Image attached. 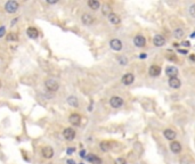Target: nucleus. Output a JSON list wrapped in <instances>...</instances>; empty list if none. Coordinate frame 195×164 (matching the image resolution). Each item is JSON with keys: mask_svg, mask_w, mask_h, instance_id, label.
I'll list each match as a JSON object with an SVG mask.
<instances>
[{"mask_svg": "<svg viewBox=\"0 0 195 164\" xmlns=\"http://www.w3.org/2000/svg\"><path fill=\"white\" fill-rule=\"evenodd\" d=\"M45 87H46V89H47L48 91L55 92V91L58 90L59 84H58V82L56 81L55 79H47V80L45 81Z\"/></svg>", "mask_w": 195, "mask_h": 164, "instance_id": "nucleus-1", "label": "nucleus"}, {"mask_svg": "<svg viewBox=\"0 0 195 164\" xmlns=\"http://www.w3.org/2000/svg\"><path fill=\"white\" fill-rule=\"evenodd\" d=\"M5 9H6L7 13H9V14L16 13L17 9H18V2L15 1V0H10V1L6 2V5H5Z\"/></svg>", "mask_w": 195, "mask_h": 164, "instance_id": "nucleus-2", "label": "nucleus"}, {"mask_svg": "<svg viewBox=\"0 0 195 164\" xmlns=\"http://www.w3.org/2000/svg\"><path fill=\"white\" fill-rule=\"evenodd\" d=\"M110 104H111L112 107L119 108V107H121L123 105V99L121 97H119V96H114V97H112L110 99Z\"/></svg>", "mask_w": 195, "mask_h": 164, "instance_id": "nucleus-3", "label": "nucleus"}, {"mask_svg": "<svg viewBox=\"0 0 195 164\" xmlns=\"http://www.w3.org/2000/svg\"><path fill=\"white\" fill-rule=\"evenodd\" d=\"M63 136H64V138L66 140L71 141V140H73L75 138V131L72 128H66L64 131H63Z\"/></svg>", "mask_w": 195, "mask_h": 164, "instance_id": "nucleus-4", "label": "nucleus"}, {"mask_svg": "<svg viewBox=\"0 0 195 164\" xmlns=\"http://www.w3.org/2000/svg\"><path fill=\"white\" fill-rule=\"evenodd\" d=\"M68 121H70V123H71L72 125L78 126V125H80V123H81V116H80L79 114H77V113H74V114L70 115Z\"/></svg>", "mask_w": 195, "mask_h": 164, "instance_id": "nucleus-5", "label": "nucleus"}, {"mask_svg": "<svg viewBox=\"0 0 195 164\" xmlns=\"http://www.w3.org/2000/svg\"><path fill=\"white\" fill-rule=\"evenodd\" d=\"M110 46L115 51H120L122 49V42L119 40V39H112V40L110 41Z\"/></svg>", "mask_w": 195, "mask_h": 164, "instance_id": "nucleus-6", "label": "nucleus"}, {"mask_svg": "<svg viewBox=\"0 0 195 164\" xmlns=\"http://www.w3.org/2000/svg\"><path fill=\"white\" fill-rule=\"evenodd\" d=\"M41 154H42V156L45 158H52V156H54V149H52V147H49V146H46V147L42 148Z\"/></svg>", "mask_w": 195, "mask_h": 164, "instance_id": "nucleus-7", "label": "nucleus"}, {"mask_svg": "<svg viewBox=\"0 0 195 164\" xmlns=\"http://www.w3.org/2000/svg\"><path fill=\"white\" fill-rule=\"evenodd\" d=\"M122 83L123 84H126V85H130V84H132V82L135 81V76L131 74V73H127V74H124L123 76H122Z\"/></svg>", "mask_w": 195, "mask_h": 164, "instance_id": "nucleus-8", "label": "nucleus"}, {"mask_svg": "<svg viewBox=\"0 0 195 164\" xmlns=\"http://www.w3.org/2000/svg\"><path fill=\"white\" fill-rule=\"evenodd\" d=\"M166 73H167V75L169 76L170 79L171 78H176L178 75V68L176 66H168L166 68Z\"/></svg>", "mask_w": 195, "mask_h": 164, "instance_id": "nucleus-9", "label": "nucleus"}, {"mask_svg": "<svg viewBox=\"0 0 195 164\" xmlns=\"http://www.w3.org/2000/svg\"><path fill=\"white\" fill-rule=\"evenodd\" d=\"M26 34H27L31 39H37V38L39 37V32H38V30H37L36 27H32V26H30L27 30H26Z\"/></svg>", "mask_w": 195, "mask_h": 164, "instance_id": "nucleus-10", "label": "nucleus"}, {"mask_svg": "<svg viewBox=\"0 0 195 164\" xmlns=\"http://www.w3.org/2000/svg\"><path fill=\"white\" fill-rule=\"evenodd\" d=\"M133 43L136 47H144L146 44V40L143 35H136L133 38Z\"/></svg>", "mask_w": 195, "mask_h": 164, "instance_id": "nucleus-11", "label": "nucleus"}, {"mask_svg": "<svg viewBox=\"0 0 195 164\" xmlns=\"http://www.w3.org/2000/svg\"><path fill=\"white\" fill-rule=\"evenodd\" d=\"M81 21L85 25H91L94 23V17L91 16L90 14H83L81 17Z\"/></svg>", "mask_w": 195, "mask_h": 164, "instance_id": "nucleus-12", "label": "nucleus"}, {"mask_svg": "<svg viewBox=\"0 0 195 164\" xmlns=\"http://www.w3.org/2000/svg\"><path fill=\"white\" fill-rule=\"evenodd\" d=\"M153 43L155 44L156 47H162V46H164V43H166V39H164V37L157 34V35L154 37V39H153Z\"/></svg>", "mask_w": 195, "mask_h": 164, "instance_id": "nucleus-13", "label": "nucleus"}, {"mask_svg": "<svg viewBox=\"0 0 195 164\" xmlns=\"http://www.w3.org/2000/svg\"><path fill=\"white\" fill-rule=\"evenodd\" d=\"M148 73H150L151 76H157L161 73V67L157 66V65H152L151 67L148 68Z\"/></svg>", "mask_w": 195, "mask_h": 164, "instance_id": "nucleus-14", "label": "nucleus"}, {"mask_svg": "<svg viewBox=\"0 0 195 164\" xmlns=\"http://www.w3.org/2000/svg\"><path fill=\"white\" fill-rule=\"evenodd\" d=\"M163 135L166 137V139H168V140H173L177 135H176V132L173 131V130H171V129H166L164 131H163Z\"/></svg>", "mask_w": 195, "mask_h": 164, "instance_id": "nucleus-15", "label": "nucleus"}, {"mask_svg": "<svg viewBox=\"0 0 195 164\" xmlns=\"http://www.w3.org/2000/svg\"><path fill=\"white\" fill-rule=\"evenodd\" d=\"M170 149H171L172 153L178 154V153H180V150H182V145H180L178 141H173V142H171V145H170Z\"/></svg>", "mask_w": 195, "mask_h": 164, "instance_id": "nucleus-16", "label": "nucleus"}, {"mask_svg": "<svg viewBox=\"0 0 195 164\" xmlns=\"http://www.w3.org/2000/svg\"><path fill=\"white\" fill-rule=\"evenodd\" d=\"M108 21L112 23V24H114V25H117V24H120V22H121V19H120V17L117 16V14L114 13H111L108 16Z\"/></svg>", "mask_w": 195, "mask_h": 164, "instance_id": "nucleus-17", "label": "nucleus"}, {"mask_svg": "<svg viewBox=\"0 0 195 164\" xmlns=\"http://www.w3.org/2000/svg\"><path fill=\"white\" fill-rule=\"evenodd\" d=\"M180 84H182V82L178 78H171L169 80V85L173 89H178L180 87Z\"/></svg>", "mask_w": 195, "mask_h": 164, "instance_id": "nucleus-18", "label": "nucleus"}, {"mask_svg": "<svg viewBox=\"0 0 195 164\" xmlns=\"http://www.w3.org/2000/svg\"><path fill=\"white\" fill-rule=\"evenodd\" d=\"M87 160H88L91 164H102V160H101L98 156L94 155V154H89V156H87Z\"/></svg>", "mask_w": 195, "mask_h": 164, "instance_id": "nucleus-19", "label": "nucleus"}, {"mask_svg": "<svg viewBox=\"0 0 195 164\" xmlns=\"http://www.w3.org/2000/svg\"><path fill=\"white\" fill-rule=\"evenodd\" d=\"M67 103H68V105L72 106V107H78L79 106L78 98L74 97V96H70V97L67 98Z\"/></svg>", "mask_w": 195, "mask_h": 164, "instance_id": "nucleus-20", "label": "nucleus"}, {"mask_svg": "<svg viewBox=\"0 0 195 164\" xmlns=\"http://www.w3.org/2000/svg\"><path fill=\"white\" fill-rule=\"evenodd\" d=\"M88 6L90 7L91 9L97 10V9L99 8L101 3H99V1H97V0H89V1H88Z\"/></svg>", "mask_w": 195, "mask_h": 164, "instance_id": "nucleus-21", "label": "nucleus"}, {"mask_svg": "<svg viewBox=\"0 0 195 164\" xmlns=\"http://www.w3.org/2000/svg\"><path fill=\"white\" fill-rule=\"evenodd\" d=\"M99 147H101V149L103 150V151H108L110 148H111L108 141H102V142L99 144Z\"/></svg>", "mask_w": 195, "mask_h": 164, "instance_id": "nucleus-22", "label": "nucleus"}, {"mask_svg": "<svg viewBox=\"0 0 195 164\" xmlns=\"http://www.w3.org/2000/svg\"><path fill=\"white\" fill-rule=\"evenodd\" d=\"M173 35H175V38H182V35H184V30L180 28V27H178V28H176L175 31H173Z\"/></svg>", "mask_w": 195, "mask_h": 164, "instance_id": "nucleus-23", "label": "nucleus"}, {"mask_svg": "<svg viewBox=\"0 0 195 164\" xmlns=\"http://www.w3.org/2000/svg\"><path fill=\"white\" fill-rule=\"evenodd\" d=\"M18 40V34L17 33H9L8 35H7V41H17Z\"/></svg>", "mask_w": 195, "mask_h": 164, "instance_id": "nucleus-24", "label": "nucleus"}, {"mask_svg": "<svg viewBox=\"0 0 195 164\" xmlns=\"http://www.w3.org/2000/svg\"><path fill=\"white\" fill-rule=\"evenodd\" d=\"M102 12H103L104 15H107V16H108V15L111 14V6L107 5V3L103 5V10H102Z\"/></svg>", "mask_w": 195, "mask_h": 164, "instance_id": "nucleus-25", "label": "nucleus"}, {"mask_svg": "<svg viewBox=\"0 0 195 164\" xmlns=\"http://www.w3.org/2000/svg\"><path fill=\"white\" fill-rule=\"evenodd\" d=\"M127 58L126 57H123V56H121V57H119V63L121 64V65H126L127 64Z\"/></svg>", "mask_w": 195, "mask_h": 164, "instance_id": "nucleus-26", "label": "nucleus"}, {"mask_svg": "<svg viewBox=\"0 0 195 164\" xmlns=\"http://www.w3.org/2000/svg\"><path fill=\"white\" fill-rule=\"evenodd\" d=\"M115 164H127V161L124 158H122V157H119V158L115 160Z\"/></svg>", "mask_w": 195, "mask_h": 164, "instance_id": "nucleus-27", "label": "nucleus"}, {"mask_svg": "<svg viewBox=\"0 0 195 164\" xmlns=\"http://www.w3.org/2000/svg\"><path fill=\"white\" fill-rule=\"evenodd\" d=\"M6 34V27L0 26V37H3Z\"/></svg>", "mask_w": 195, "mask_h": 164, "instance_id": "nucleus-28", "label": "nucleus"}, {"mask_svg": "<svg viewBox=\"0 0 195 164\" xmlns=\"http://www.w3.org/2000/svg\"><path fill=\"white\" fill-rule=\"evenodd\" d=\"M189 13L192 14L193 16H195V5L191 6V8H189Z\"/></svg>", "mask_w": 195, "mask_h": 164, "instance_id": "nucleus-29", "label": "nucleus"}, {"mask_svg": "<svg viewBox=\"0 0 195 164\" xmlns=\"http://www.w3.org/2000/svg\"><path fill=\"white\" fill-rule=\"evenodd\" d=\"M182 46H185V47H189L191 46V43H189V41H182Z\"/></svg>", "mask_w": 195, "mask_h": 164, "instance_id": "nucleus-30", "label": "nucleus"}, {"mask_svg": "<svg viewBox=\"0 0 195 164\" xmlns=\"http://www.w3.org/2000/svg\"><path fill=\"white\" fill-rule=\"evenodd\" d=\"M80 156H81V157H86V150H81V151H80Z\"/></svg>", "mask_w": 195, "mask_h": 164, "instance_id": "nucleus-31", "label": "nucleus"}, {"mask_svg": "<svg viewBox=\"0 0 195 164\" xmlns=\"http://www.w3.org/2000/svg\"><path fill=\"white\" fill-rule=\"evenodd\" d=\"M178 53H180V54H187V50H185V49H178Z\"/></svg>", "mask_w": 195, "mask_h": 164, "instance_id": "nucleus-32", "label": "nucleus"}, {"mask_svg": "<svg viewBox=\"0 0 195 164\" xmlns=\"http://www.w3.org/2000/svg\"><path fill=\"white\" fill-rule=\"evenodd\" d=\"M67 164H77L74 160H67Z\"/></svg>", "mask_w": 195, "mask_h": 164, "instance_id": "nucleus-33", "label": "nucleus"}, {"mask_svg": "<svg viewBox=\"0 0 195 164\" xmlns=\"http://www.w3.org/2000/svg\"><path fill=\"white\" fill-rule=\"evenodd\" d=\"M73 151H74V148H68V149H67V154L70 155V154H72Z\"/></svg>", "mask_w": 195, "mask_h": 164, "instance_id": "nucleus-34", "label": "nucleus"}, {"mask_svg": "<svg viewBox=\"0 0 195 164\" xmlns=\"http://www.w3.org/2000/svg\"><path fill=\"white\" fill-rule=\"evenodd\" d=\"M139 58H146V54H140L139 55Z\"/></svg>", "mask_w": 195, "mask_h": 164, "instance_id": "nucleus-35", "label": "nucleus"}, {"mask_svg": "<svg viewBox=\"0 0 195 164\" xmlns=\"http://www.w3.org/2000/svg\"><path fill=\"white\" fill-rule=\"evenodd\" d=\"M191 60H195V56H194V55H191Z\"/></svg>", "mask_w": 195, "mask_h": 164, "instance_id": "nucleus-36", "label": "nucleus"}, {"mask_svg": "<svg viewBox=\"0 0 195 164\" xmlns=\"http://www.w3.org/2000/svg\"><path fill=\"white\" fill-rule=\"evenodd\" d=\"M191 38H195V32H194V33H192V35H191Z\"/></svg>", "mask_w": 195, "mask_h": 164, "instance_id": "nucleus-37", "label": "nucleus"}, {"mask_svg": "<svg viewBox=\"0 0 195 164\" xmlns=\"http://www.w3.org/2000/svg\"><path fill=\"white\" fill-rule=\"evenodd\" d=\"M79 164H83V163H79Z\"/></svg>", "mask_w": 195, "mask_h": 164, "instance_id": "nucleus-38", "label": "nucleus"}]
</instances>
